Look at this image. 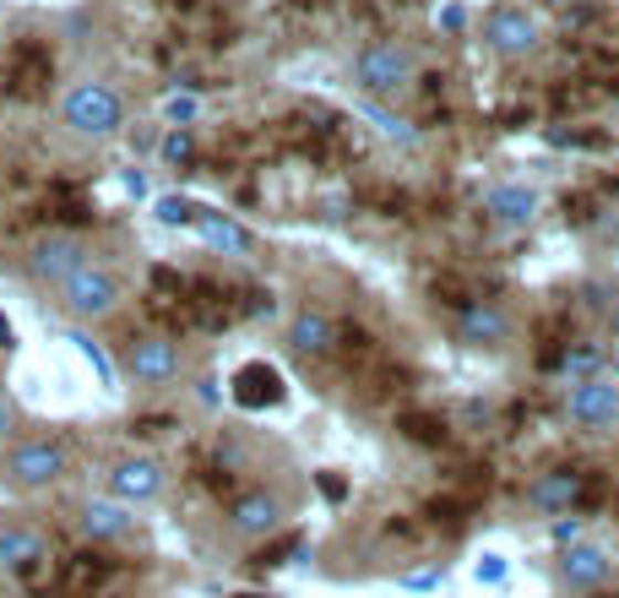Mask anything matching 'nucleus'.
<instances>
[{
    "instance_id": "f257e3e1",
    "label": "nucleus",
    "mask_w": 619,
    "mask_h": 598,
    "mask_svg": "<svg viewBox=\"0 0 619 598\" xmlns=\"http://www.w3.org/2000/svg\"><path fill=\"white\" fill-rule=\"evenodd\" d=\"M61 115H65L71 132L93 136V141H104V136H115L125 126V104L109 82H76V87L65 93Z\"/></svg>"
},
{
    "instance_id": "f03ea898",
    "label": "nucleus",
    "mask_w": 619,
    "mask_h": 598,
    "mask_svg": "<svg viewBox=\"0 0 619 598\" xmlns=\"http://www.w3.org/2000/svg\"><path fill=\"white\" fill-rule=\"evenodd\" d=\"M413 50L408 44H391V39H380V44H365L359 55H354V87H365L370 98L380 93H397V87H408L413 82Z\"/></svg>"
},
{
    "instance_id": "7ed1b4c3",
    "label": "nucleus",
    "mask_w": 619,
    "mask_h": 598,
    "mask_svg": "<svg viewBox=\"0 0 619 598\" xmlns=\"http://www.w3.org/2000/svg\"><path fill=\"white\" fill-rule=\"evenodd\" d=\"M61 305L76 316V322H104V316L120 311V277L87 262L82 272H71V277L61 283Z\"/></svg>"
},
{
    "instance_id": "20e7f679",
    "label": "nucleus",
    "mask_w": 619,
    "mask_h": 598,
    "mask_svg": "<svg viewBox=\"0 0 619 598\" xmlns=\"http://www.w3.org/2000/svg\"><path fill=\"white\" fill-rule=\"evenodd\" d=\"M50 82H55V55H50V44H39V39H17V44L6 50L0 87H6L11 98H39Z\"/></svg>"
},
{
    "instance_id": "39448f33",
    "label": "nucleus",
    "mask_w": 619,
    "mask_h": 598,
    "mask_svg": "<svg viewBox=\"0 0 619 598\" xmlns=\"http://www.w3.org/2000/svg\"><path fill=\"white\" fill-rule=\"evenodd\" d=\"M61 473H65L61 441H22V447L6 452V468H0V479L17 484V490H50Z\"/></svg>"
},
{
    "instance_id": "423d86ee",
    "label": "nucleus",
    "mask_w": 619,
    "mask_h": 598,
    "mask_svg": "<svg viewBox=\"0 0 619 598\" xmlns=\"http://www.w3.org/2000/svg\"><path fill=\"white\" fill-rule=\"evenodd\" d=\"M484 50L500 55V61L533 55L538 50V22L527 11H516V6H500V11H490V22H484Z\"/></svg>"
},
{
    "instance_id": "0eeeda50",
    "label": "nucleus",
    "mask_w": 619,
    "mask_h": 598,
    "mask_svg": "<svg viewBox=\"0 0 619 598\" xmlns=\"http://www.w3.org/2000/svg\"><path fill=\"white\" fill-rule=\"evenodd\" d=\"M565 413H570V424H581V430H609L619 419V387L609 376L576 381L570 398H565Z\"/></svg>"
},
{
    "instance_id": "6e6552de",
    "label": "nucleus",
    "mask_w": 619,
    "mask_h": 598,
    "mask_svg": "<svg viewBox=\"0 0 619 598\" xmlns=\"http://www.w3.org/2000/svg\"><path fill=\"white\" fill-rule=\"evenodd\" d=\"M82 266H87V251H82L76 234H50V240H39L33 256H28L33 283H55V288H61L71 272H82Z\"/></svg>"
},
{
    "instance_id": "1a4fd4ad",
    "label": "nucleus",
    "mask_w": 619,
    "mask_h": 598,
    "mask_svg": "<svg viewBox=\"0 0 619 598\" xmlns=\"http://www.w3.org/2000/svg\"><path fill=\"white\" fill-rule=\"evenodd\" d=\"M109 495L125 506H147L164 495V463L158 458H125L109 468Z\"/></svg>"
},
{
    "instance_id": "9d476101",
    "label": "nucleus",
    "mask_w": 619,
    "mask_h": 598,
    "mask_svg": "<svg viewBox=\"0 0 619 598\" xmlns=\"http://www.w3.org/2000/svg\"><path fill=\"white\" fill-rule=\"evenodd\" d=\"M229 398L240 402V408H277V402L288 398V381H283V370L277 365H261V359H250L234 370V381H229Z\"/></svg>"
},
{
    "instance_id": "9b49d317",
    "label": "nucleus",
    "mask_w": 619,
    "mask_h": 598,
    "mask_svg": "<svg viewBox=\"0 0 619 598\" xmlns=\"http://www.w3.org/2000/svg\"><path fill=\"white\" fill-rule=\"evenodd\" d=\"M457 337H462L468 348H500V343L511 337V316L500 311L495 300H468V305L457 311Z\"/></svg>"
},
{
    "instance_id": "f8f14e48",
    "label": "nucleus",
    "mask_w": 619,
    "mask_h": 598,
    "mask_svg": "<svg viewBox=\"0 0 619 598\" xmlns=\"http://www.w3.org/2000/svg\"><path fill=\"white\" fill-rule=\"evenodd\" d=\"M615 577V560L598 549V544H570L565 555H559V583L570 588V594H592V588H604Z\"/></svg>"
},
{
    "instance_id": "ddd939ff",
    "label": "nucleus",
    "mask_w": 619,
    "mask_h": 598,
    "mask_svg": "<svg viewBox=\"0 0 619 598\" xmlns=\"http://www.w3.org/2000/svg\"><path fill=\"white\" fill-rule=\"evenodd\" d=\"M130 376H136L141 387L175 381V376H180V348H175L169 337H136V343H130Z\"/></svg>"
},
{
    "instance_id": "4468645a",
    "label": "nucleus",
    "mask_w": 619,
    "mask_h": 598,
    "mask_svg": "<svg viewBox=\"0 0 619 598\" xmlns=\"http://www.w3.org/2000/svg\"><path fill=\"white\" fill-rule=\"evenodd\" d=\"M581 490H587V479L576 468H555V473H544V479L527 484V506L533 512H549V517H565L581 501Z\"/></svg>"
},
{
    "instance_id": "2eb2a0df",
    "label": "nucleus",
    "mask_w": 619,
    "mask_h": 598,
    "mask_svg": "<svg viewBox=\"0 0 619 598\" xmlns=\"http://www.w3.org/2000/svg\"><path fill=\"white\" fill-rule=\"evenodd\" d=\"M229 528L240 533V538H272V533L283 528V501H277V495H266V490H250V495L234 501Z\"/></svg>"
},
{
    "instance_id": "dca6fc26",
    "label": "nucleus",
    "mask_w": 619,
    "mask_h": 598,
    "mask_svg": "<svg viewBox=\"0 0 619 598\" xmlns=\"http://www.w3.org/2000/svg\"><path fill=\"white\" fill-rule=\"evenodd\" d=\"M76 523H82V533L93 544H120V538L136 533V506H125V501H87Z\"/></svg>"
},
{
    "instance_id": "f3484780",
    "label": "nucleus",
    "mask_w": 619,
    "mask_h": 598,
    "mask_svg": "<svg viewBox=\"0 0 619 598\" xmlns=\"http://www.w3.org/2000/svg\"><path fill=\"white\" fill-rule=\"evenodd\" d=\"M337 343H343V337H337V322H332L326 311H300V316L288 322V348H294V354L326 359Z\"/></svg>"
},
{
    "instance_id": "a211bd4d",
    "label": "nucleus",
    "mask_w": 619,
    "mask_h": 598,
    "mask_svg": "<svg viewBox=\"0 0 619 598\" xmlns=\"http://www.w3.org/2000/svg\"><path fill=\"white\" fill-rule=\"evenodd\" d=\"M44 555H50V544L39 528H22V523L0 528V566L6 571H33V566H44Z\"/></svg>"
},
{
    "instance_id": "6ab92c4d",
    "label": "nucleus",
    "mask_w": 619,
    "mask_h": 598,
    "mask_svg": "<svg viewBox=\"0 0 619 598\" xmlns=\"http://www.w3.org/2000/svg\"><path fill=\"white\" fill-rule=\"evenodd\" d=\"M190 229H196L212 251H223V256H250V245H255L229 212H212V207H196V223H190Z\"/></svg>"
},
{
    "instance_id": "aec40b11",
    "label": "nucleus",
    "mask_w": 619,
    "mask_h": 598,
    "mask_svg": "<svg viewBox=\"0 0 619 598\" xmlns=\"http://www.w3.org/2000/svg\"><path fill=\"white\" fill-rule=\"evenodd\" d=\"M484 212L505 223V229H522V223H533V212H538V197L527 191V186H495L490 197H484Z\"/></svg>"
},
{
    "instance_id": "412c9836",
    "label": "nucleus",
    "mask_w": 619,
    "mask_h": 598,
    "mask_svg": "<svg viewBox=\"0 0 619 598\" xmlns=\"http://www.w3.org/2000/svg\"><path fill=\"white\" fill-rule=\"evenodd\" d=\"M555 365H559V376H565L570 387H576V381H592V376H598V365H604V348H592V343H581V348H565Z\"/></svg>"
},
{
    "instance_id": "4be33fe9",
    "label": "nucleus",
    "mask_w": 619,
    "mask_h": 598,
    "mask_svg": "<svg viewBox=\"0 0 619 598\" xmlns=\"http://www.w3.org/2000/svg\"><path fill=\"white\" fill-rule=\"evenodd\" d=\"M505 577H511V560H505L500 549H484V555L473 560V583H479V588H500Z\"/></svg>"
},
{
    "instance_id": "5701e85b",
    "label": "nucleus",
    "mask_w": 619,
    "mask_h": 598,
    "mask_svg": "<svg viewBox=\"0 0 619 598\" xmlns=\"http://www.w3.org/2000/svg\"><path fill=\"white\" fill-rule=\"evenodd\" d=\"M413 441H424V447H434V441H445V419H434V413H402L397 419Z\"/></svg>"
},
{
    "instance_id": "b1692460",
    "label": "nucleus",
    "mask_w": 619,
    "mask_h": 598,
    "mask_svg": "<svg viewBox=\"0 0 619 598\" xmlns=\"http://www.w3.org/2000/svg\"><path fill=\"white\" fill-rule=\"evenodd\" d=\"M158 223H169V229H180V223H196V201L186 197H158Z\"/></svg>"
},
{
    "instance_id": "393cba45",
    "label": "nucleus",
    "mask_w": 619,
    "mask_h": 598,
    "mask_svg": "<svg viewBox=\"0 0 619 598\" xmlns=\"http://www.w3.org/2000/svg\"><path fill=\"white\" fill-rule=\"evenodd\" d=\"M288 555H300V533H283L277 544H266V549L255 555V566H288Z\"/></svg>"
},
{
    "instance_id": "a878e982",
    "label": "nucleus",
    "mask_w": 619,
    "mask_h": 598,
    "mask_svg": "<svg viewBox=\"0 0 619 598\" xmlns=\"http://www.w3.org/2000/svg\"><path fill=\"white\" fill-rule=\"evenodd\" d=\"M440 583H445V571H440V566H424V571H408V577H402V588H408V594H430V588H440Z\"/></svg>"
},
{
    "instance_id": "bb28decb",
    "label": "nucleus",
    "mask_w": 619,
    "mask_h": 598,
    "mask_svg": "<svg viewBox=\"0 0 619 598\" xmlns=\"http://www.w3.org/2000/svg\"><path fill=\"white\" fill-rule=\"evenodd\" d=\"M549 533H555L559 549H570V544H581V517H570V512H565V517H559Z\"/></svg>"
},
{
    "instance_id": "cd10ccee",
    "label": "nucleus",
    "mask_w": 619,
    "mask_h": 598,
    "mask_svg": "<svg viewBox=\"0 0 619 598\" xmlns=\"http://www.w3.org/2000/svg\"><path fill=\"white\" fill-rule=\"evenodd\" d=\"M370 120H375V126H380L386 136H397V141H413L408 120H397V115H386V109H370Z\"/></svg>"
},
{
    "instance_id": "c85d7f7f",
    "label": "nucleus",
    "mask_w": 619,
    "mask_h": 598,
    "mask_svg": "<svg viewBox=\"0 0 619 598\" xmlns=\"http://www.w3.org/2000/svg\"><path fill=\"white\" fill-rule=\"evenodd\" d=\"M190 153H196V147H190V132H175L164 141V158H169V164H190Z\"/></svg>"
},
{
    "instance_id": "c756f323",
    "label": "nucleus",
    "mask_w": 619,
    "mask_h": 598,
    "mask_svg": "<svg viewBox=\"0 0 619 598\" xmlns=\"http://www.w3.org/2000/svg\"><path fill=\"white\" fill-rule=\"evenodd\" d=\"M321 495H326V501H348V484H343L337 473H321Z\"/></svg>"
},
{
    "instance_id": "7c9ffc66",
    "label": "nucleus",
    "mask_w": 619,
    "mask_h": 598,
    "mask_svg": "<svg viewBox=\"0 0 619 598\" xmlns=\"http://www.w3.org/2000/svg\"><path fill=\"white\" fill-rule=\"evenodd\" d=\"M190 115H196V98H169V120L175 126H186Z\"/></svg>"
},
{
    "instance_id": "2f4dec72",
    "label": "nucleus",
    "mask_w": 619,
    "mask_h": 598,
    "mask_svg": "<svg viewBox=\"0 0 619 598\" xmlns=\"http://www.w3.org/2000/svg\"><path fill=\"white\" fill-rule=\"evenodd\" d=\"M71 343H76V348H82V354H87V359H93V365H98V376H104V381H109V359H104V354H98V348H93V343H87V337H71Z\"/></svg>"
},
{
    "instance_id": "473e14b6",
    "label": "nucleus",
    "mask_w": 619,
    "mask_h": 598,
    "mask_svg": "<svg viewBox=\"0 0 619 598\" xmlns=\"http://www.w3.org/2000/svg\"><path fill=\"white\" fill-rule=\"evenodd\" d=\"M196 398H201V402H218V381H212V376H201V381H196Z\"/></svg>"
},
{
    "instance_id": "72a5a7b5",
    "label": "nucleus",
    "mask_w": 619,
    "mask_h": 598,
    "mask_svg": "<svg viewBox=\"0 0 619 598\" xmlns=\"http://www.w3.org/2000/svg\"><path fill=\"white\" fill-rule=\"evenodd\" d=\"M6 436H11V402L0 398V441H6Z\"/></svg>"
},
{
    "instance_id": "f704fd0d",
    "label": "nucleus",
    "mask_w": 619,
    "mask_h": 598,
    "mask_svg": "<svg viewBox=\"0 0 619 598\" xmlns=\"http://www.w3.org/2000/svg\"><path fill=\"white\" fill-rule=\"evenodd\" d=\"M234 598H261V594H234Z\"/></svg>"
},
{
    "instance_id": "c9c22d12",
    "label": "nucleus",
    "mask_w": 619,
    "mask_h": 598,
    "mask_svg": "<svg viewBox=\"0 0 619 598\" xmlns=\"http://www.w3.org/2000/svg\"><path fill=\"white\" fill-rule=\"evenodd\" d=\"M615 109H619V104H615Z\"/></svg>"
}]
</instances>
